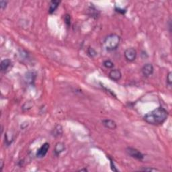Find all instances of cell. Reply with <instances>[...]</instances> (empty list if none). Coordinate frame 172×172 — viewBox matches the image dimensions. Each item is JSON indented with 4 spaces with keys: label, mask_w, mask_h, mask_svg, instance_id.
<instances>
[{
    "label": "cell",
    "mask_w": 172,
    "mask_h": 172,
    "mask_svg": "<svg viewBox=\"0 0 172 172\" xmlns=\"http://www.w3.org/2000/svg\"><path fill=\"white\" fill-rule=\"evenodd\" d=\"M110 165H111V168H112V170L113 171H118L117 169L115 168V166H114V162L110 160Z\"/></svg>",
    "instance_id": "cell-20"
},
{
    "label": "cell",
    "mask_w": 172,
    "mask_h": 172,
    "mask_svg": "<svg viewBox=\"0 0 172 172\" xmlns=\"http://www.w3.org/2000/svg\"><path fill=\"white\" fill-rule=\"evenodd\" d=\"M51 134L55 137H59L63 134V128L61 125H56V127L53 128V130L51 132Z\"/></svg>",
    "instance_id": "cell-13"
},
{
    "label": "cell",
    "mask_w": 172,
    "mask_h": 172,
    "mask_svg": "<svg viewBox=\"0 0 172 172\" xmlns=\"http://www.w3.org/2000/svg\"><path fill=\"white\" fill-rule=\"evenodd\" d=\"M61 4L60 1H57V0H55V1H51L50 2L49 8H48V13L50 14H53L54 12L56 11V10L58 8L59 6Z\"/></svg>",
    "instance_id": "cell-12"
},
{
    "label": "cell",
    "mask_w": 172,
    "mask_h": 172,
    "mask_svg": "<svg viewBox=\"0 0 172 172\" xmlns=\"http://www.w3.org/2000/svg\"><path fill=\"white\" fill-rule=\"evenodd\" d=\"M71 16H69V14H66L65 16V24L67 25V26H70L71 23Z\"/></svg>",
    "instance_id": "cell-17"
},
{
    "label": "cell",
    "mask_w": 172,
    "mask_h": 172,
    "mask_svg": "<svg viewBox=\"0 0 172 172\" xmlns=\"http://www.w3.org/2000/svg\"><path fill=\"white\" fill-rule=\"evenodd\" d=\"M126 152H127L128 155L135 159V160L142 161L144 159L143 154L135 148L127 147V149H126Z\"/></svg>",
    "instance_id": "cell-3"
},
{
    "label": "cell",
    "mask_w": 172,
    "mask_h": 172,
    "mask_svg": "<svg viewBox=\"0 0 172 172\" xmlns=\"http://www.w3.org/2000/svg\"><path fill=\"white\" fill-rule=\"evenodd\" d=\"M50 148V145L48 143H45L41 147L38 149L37 152V157L43 158L48 153V151Z\"/></svg>",
    "instance_id": "cell-5"
},
{
    "label": "cell",
    "mask_w": 172,
    "mask_h": 172,
    "mask_svg": "<svg viewBox=\"0 0 172 172\" xmlns=\"http://www.w3.org/2000/svg\"><path fill=\"white\" fill-rule=\"evenodd\" d=\"M4 165V161H1V165H0V167H1V171H2V169H3Z\"/></svg>",
    "instance_id": "cell-22"
},
{
    "label": "cell",
    "mask_w": 172,
    "mask_h": 172,
    "mask_svg": "<svg viewBox=\"0 0 172 172\" xmlns=\"http://www.w3.org/2000/svg\"><path fill=\"white\" fill-rule=\"evenodd\" d=\"M141 71H142L143 75L146 77V78H148V77L151 76L153 73L154 67L151 64L147 63L143 67Z\"/></svg>",
    "instance_id": "cell-8"
},
{
    "label": "cell",
    "mask_w": 172,
    "mask_h": 172,
    "mask_svg": "<svg viewBox=\"0 0 172 172\" xmlns=\"http://www.w3.org/2000/svg\"><path fill=\"white\" fill-rule=\"evenodd\" d=\"M139 171H160L157 169L153 168H141L139 169Z\"/></svg>",
    "instance_id": "cell-16"
},
{
    "label": "cell",
    "mask_w": 172,
    "mask_h": 172,
    "mask_svg": "<svg viewBox=\"0 0 172 172\" xmlns=\"http://www.w3.org/2000/svg\"><path fill=\"white\" fill-rule=\"evenodd\" d=\"M36 79V73L34 71H28L25 75V80L29 84L34 83Z\"/></svg>",
    "instance_id": "cell-11"
},
{
    "label": "cell",
    "mask_w": 172,
    "mask_h": 172,
    "mask_svg": "<svg viewBox=\"0 0 172 172\" xmlns=\"http://www.w3.org/2000/svg\"><path fill=\"white\" fill-rule=\"evenodd\" d=\"M171 75H172L171 72H169V73L168 74V75H167L166 80H167V83H168L169 86H171V83H172V81H171Z\"/></svg>",
    "instance_id": "cell-18"
},
{
    "label": "cell",
    "mask_w": 172,
    "mask_h": 172,
    "mask_svg": "<svg viewBox=\"0 0 172 172\" xmlns=\"http://www.w3.org/2000/svg\"><path fill=\"white\" fill-rule=\"evenodd\" d=\"M116 12H120L121 14H124V13L126 12V10H122V9H120V8H116Z\"/></svg>",
    "instance_id": "cell-21"
},
{
    "label": "cell",
    "mask_w": 172,
    "mask_h": 172,
    "mask_svg": "<svg viewBox=\"0 0 172 172\" xmlns=\"http://www.w3.org/2000/svg\"><path fill=\"white\" fill-rule=\"evenodd\" d=\"M102 124H103L105 127L110 130H114V129H116L117 127L116 123L112 120L104 119L102 120Z\"/></svg>",
    "instance_id": "cell-9"
},
{
    "label": "cell",
    "mask_w": 172,
    "mask_h": 172,
    "mask_svg": "<svg viewBox=\"0 0 172 172\" xmlns=\"http://www.w3.org/2000/svg\"><path fill=\"white\" fill-rule=\"evenodd\" d=\"M109 78L113 81H120V79L122 78V73L119 69H112L109 73Z\"/></svg>",
    "instance_id": "cell-7"
},
{
    "label": "cell",
    "mask_w": 172,
    "mask_h": 172,
    "mask_svg": "<svg viewBox=\"0 0 172 172\" xmlns=\"http://www.w3.org/2000/svg\"><path fill=\"white\" fill-rule=\"evenodd\" d=\"M65 149V144L63 143L59 142L56 143L55 147V149H54V153H55V155L58 156L60 154L63 152Z\"/></svg>",
    "instance_id": "cell-10"
},
{
    "label": "cell",
    "mask_w": 172,
    "mask_h": 172,
    "mask_svg": "<svg viewBox=\"0 0 172 172\" xmlns=\"http://www.w3.org/2000/svg\"><path fill=\"white\" fill-rule=\"evenodd\" d=\"M103 65L106 68L108 69H112L114 67V63H113L110 60H106L104 61L103 62Z\"/></svg>",
    "instance_id": "cell-14"
},
{
    "label": "cell",
    "mask_w": 172,
    "mask_h": 172,
    "mask_svg": "<svg viewBox=\"0 0 172 172\" xmlns=\"http://www.w3.org/2000/svg\"><path fill=\"white\" fill-rule=\"evenodd\" d=\"M120 42V37L116 34H111L105 38L104 47L107 51H112L119 47Z\"/></svg>",
    "instance_id": "cell-2"
},
{
    "label": "cell",
    "mask_w": 172,
    "mask_h": 172,
    "mask_svg": "<svg viewBox=\"0 0 172 172\" xmlns=\"http://www.w3.org/2000/svg\"><path fill=\"white\" fill-rule=\"evenodd\" d=\"M88 55L91 58H94L97 55L96 51H95L93 48H91V47H89L88 49Z\"/></svg>",
    "instance_id": "cell-15"
},
{
    "label": "cell",
    "mask_w": 172,
    "mask_h": 172,
    "mask_svg": "<svg viewBox=\"0 0 172 172\" xmlns=\"http://www.w3.org/2000/svg\"><path fill=\"white\" fill-rule=\"evenodd\" d=\"M79 171H88V169H80Z\"/></svg>",
    "instance_id": "cell-23"
},
{
    "label": "cell",
    "mask_w": 172,
    "mask_h": 172,
    "mask_svg": "<svg viewBox=\"0 0 172 172\" xmlns=\"http://www.w3.org/2000/svg\"><path fill=\"white\" fill-rule=\"evenodd\" d=\"M7 1H0V7H1V10H4L6 8V6H7Z\"/></svg>",
    "instance_id": "cell-19"
},
{
    "label": "cell",
    "mask_w": 172,
    "mask_h": 172,
    "mask_svg": "<svg viewBox=\"0 0 172 172\" xmlns=\"http://www.w3.org/2000/svg\"><path fill=\"white\" fill-rule=\"evenodd\" d=\"M12 67V62L9 59H4L1 62V71L2 73H6Z\"/></svg>",
    "instance_id": "cell-6"
},
{
    "label": "cell",
    "mask_w": 172,
    "mask_h": 172,
    "mask_svg": "<svg viewBox=\"0 0 172 172\" xmlns=\"http://www.w3.org/2000/svg\"><path fill=\"white\" fill-rule=\"evenodd\" d=\"M169 113L163 107H159L147 113L144 116V120L148 124L157 126L161 125L166 121Z\"/></svg>",
    "instance_id": "cell-1"
},
{
    "label": "cell",
    "mask_w": 172,
    "mask_h": 172,
    "mask_svg": "<svg viewBox=\"0 0 172 172\" xmlns=\"http://www.w3.org/2000/svg\"><path fill=\"white\" fill-rule=\"evenodd\" d=\"M124 57L128 62H132L135 61L137 56V53L134 48H128L124 51Z\"/></svg>",
    "instance_id": "cell-4"
}]
</instances>
